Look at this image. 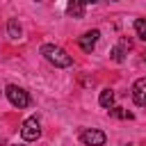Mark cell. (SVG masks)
Returning <instances> with one entry per match:
<instances>
[{
    "mask_svg": "<svg viewBox=\"0 0 146 146\" xmlns=\"http://www.w3.org/2000/svg\"><path fill=\"white\" fill-rule=\"evenodd\" d=\"M41 55H43L52 66H57V68H66V66L73 64L71 55H68L64 48L55 46V43H46V46H41Z\"/></svg>",
    "mask_w": 146,
    "mask_h": 146,
    "instance_id": "1",
    "label": "cell"
},
{
    "mask_svg": "<svg viewBox=\"0 0 146 146\" xmlns=\"http://www.w3.org/2000/svg\"><path fill=\"white\" fill-rule=\"evenodd\" d=\"M5 96H7V98H9V103H11L14 107H18V110H23V107H27V105H30V96H27V91H25V89H21V87H16V84H7Z\"/></svg>",
    "mask_w": 146,
    "mask_h": 146,
    "instance_id": "2",
    "label": "cell"
},
{
    "mask_svg": "<svg viewBox=\"0 0 146 146\" xmlns=\"http://www.w3.org/2000/svg\"><path fill=\"white\" fill-rule=\"evenodd\" d=\"M21 137H23L25 141H36V139L41 137V125H39V119H36V116H30V119L23 121V125H21Z\"/></svg>",
    "mask_w": 146,
    "mask_h": 146,
    "instance_id": "3",
    "label": "cell"
},
{
    "mask_svg": "<svg viewBox=\"0 0 146 146\" xmlns=\"http://www.w3.org/2000/svg\"><path fill=\"white\" fill-rule=\"evenodd\" d=\"M105 132L103 130H96V128H89V130H82L80 132V141L84 146H103L105 144Z\"/></svg>",
    "mask_w": 146,
    "mask_h": 146,
    "instance_id": "4",
    "label": "cell"
},
{
    "mask_svg": "<svg viewBox=\"0 0 146 146\" xmlns=\"http://www.w3.org/2000/svg\"><path fill=\"white\" fill-rule=\"evenodd\" d=\"M98 36H100L98 30H89V32H84V34L78 39V43H80V48H82L84 52H91V50L96 48V43H98Z\"/></svg>",
    "mask_w": 146,
    "mask_h": 146,
    "instance_id": "5",
    "label": "cell"
},
{
    "mask_svg": "<svg viewBox=\"0 0 146 146\" xmlns=\"http://www.w3.org/2000/svg\"><path fill=\"white\" fill-rule=\"evenodd\" d=\"M132 100L139 107H146V78H139L132 84Z\"/></svg>",
    "mask_w": 146,
    "mask_h": 146,
    "instance_id": "6",
    "label": "cell"
},
{
    "mask_svg": "<svg viewBox=\"0 0 146 146\" xmlns=\"http://www.w3.org/2000/svg\"><path fill=\"white\" fill-rule=\"evenodd\" d=\"M130 48H132V43L123 39L119 46H114V48H112V59H114V62H123V59H125V52H128Z\"/></svg>",
    "mask_w": 146,
    "mask_h": 146,
    "instance_id": "7",
    "label": "cell"
},
{
    "mask_svg": "<svg viewBox=\"0 0 146 146\" xmlns=\"http://www.w3.org/2000/svg\"><path fill=\"white\" fill-rule=\"evenodd\" d=\"M98 103H100V107L112 110V107H114V91H112V89H103L100 96H98Z\"/></svg>",
    "mask_w": 146,
    "mask_h": 146,
    "instance_id": "8",
    "label": "cell"
},
{
    "mask_svg": "<svg viewBox=\"0 0 146 146\" xmlns=\"http://www.w3.org/2000/svg\"><path fill=\"white\" fill-rule=\"evenodd\" d=\"M66 11H68L73 18H82V16H84V5H82V2H68V5H66Z\"/></svg>",
    "mask_w": 146,
    "mask_h": 146,
    "instance_id": "9",
    "label": "cell"
},
{
    "mask_svg": "<svg viewBox=\"0 0 146 146\" xmlns=\"http://www.w3.org/2000/svg\"><path fill=\"white\" fill-rule=\"evenodd\" d=\"M7 32H9V36L16 41V39H21V25H18V21L16 18H11L9 23H7Z\"/></svg>",
    "mask_w": 146,
    "mask_h": 146,
    "instance_id": "10",
    "label": "cell"
},
{
    "mask_svg": "<svg viewBox=\"0 0 146 146\" xmlns=\"http://www.w3.org/2000/svg\"><path fill=\"white\" fill-rule=\"evenodd\" d=\"M135 32L141 41H146V21L144 18H135Z\"/></svg>",
    "mask_w": 146,
    "mask_h": 146,
    "instance_id": "11",
    "label": "cell"
},
{
    "mask_svg": "<svg viewBox=\"0 0 146 146\" xmlns=\"http://www.w3.org/2000/svg\"><path fill=\"white\" fill-rule=\"evenodd\" d=\"M110 114L116 116V119H132V114H130V112H123V107H112Z\"/></svg>",
    "mask_w": 146,
    "mask_h": 146,
    "instance_id": "12",
    "label": "cell"
},
{
    "mask_svg": "<svg viewBox=\"0 0 146 146\" xmlns=\"http://www.w3.org/2000/svg\"><path fill=\"white\" fill-rule=\"evenodd\" d=\"M144 62H146V52H144Z\"/></svg>",
    "mask_w": 146,
    "mask_h": 146,
    "instance_id": "13",
    "label": "cell"
},
{
    "mask_svg": "<svg viewBox=\"0 0 146 146\" xmlns=\"http://www.w3.org/2000/svg\"><path fill=\"white\" fill-rule=\"evenodd\" d=\"M14 146H23V144H14Z\"/></svg>",
    "mask_w": 146,
    "mask_h": 146,
    "instance_id": "14",
    "label": "cell"
},
{
    "mask_svg": "<svg viewBox=\"0 0 146 146\" xmlns=\"http://www.w3.org/2000/svg\"><path fill=\"white\" fill-rule=\"evenodd\" d=\"M0 141H2V137H0Z\"/></svg>",
    "mask_w": 146,
    "mask_h": 146,
    "instance_id": "15",
    "label": "cell"
}]
</instances>
